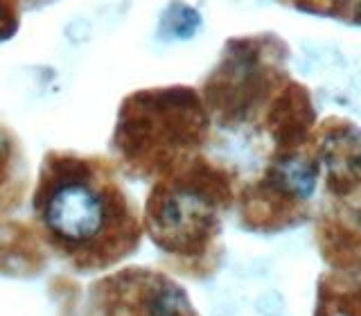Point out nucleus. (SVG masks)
Masks as SVG:
<instances>
[{
    "instance_id": "f257e3e1",
    "label": "nucleus",
    "mask_w": 361,
    "mask_h": 316,
    "mask_svg": "<svg viewBox=\"0 0 361 316\" xmlns=\"http://www.w3.org/2000/svg\"><path fill=\"white\" fill-rule=\"evenodd\" d=\"M32 206L48 246L82 271L106 269L140 246L138 212L102 158L50 152Z\"/></svg>"
},
{
    "instance_id": "f03ea898",
    "label": "nucleus",
    "mask_w": 361,
    "mask_h": 316,
    "mask_svg": "<svg viewBox=\"0 0 361 316\" xmlns=\"http://www.w3.org/2000/svg\"><path fill=\"white\" fill-rule=\"evenodd\" d=\"M201 131V107L190 88H147L122 102L113 147L131 174L161 178L185 163Z\"/></svg>"
},
{
    "instance_id": "7ed1b4c3",
    "label": "nucleus",
    "mask_w": 361,
    "mask_h": 316,
    "mask_svg": "<svg viewBox=\"0 0 361 316\" xmlns=\"http://www.w3.org/2000/svg\"><path fill=\"white\" fill-rule=\"evenodd\" d=\"M203 176L185 163L158 178L147 201V229L152 240L167 251H197L208 240L217 219V203L210 199Z\"/></svg>"
},
{
    "instance_id": "20e7f679",
    "label": "nucleus",
    "mask_w": 361,
    "mask_h": 316,
    "mask_svg": "<svg viewBox=\"0 0 361 316\" xmlns=\"http://www.w3.org/2000/svg\"><path fill=\"white\" fill-rule=\"evenodd\" d=\"M201 25V16L197 9H192L185 3H169L165 11L161 14V23H158V37L161 39H190L195 37Z\"/></svg>"
},
{
    "instance_id": "39448f33",
    "label": "nucleus",
    "mask_w": 361,
    "mask_h": 316,
    "mask_svg": "<svg viewBox=\"0 0 361 316\" xmlns=\"http://www.w3.org/2000/svg\"><path fill=\"white\" fill-rule=\"evenodd\" d=\"M20 25V0H0V43L9 41Z\"/></svg>"
}]
</instances>
